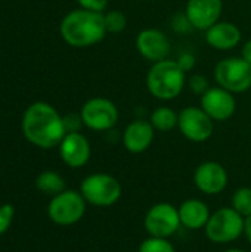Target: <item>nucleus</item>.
Listing matches in <instances>:
<instances>
[{"instance_id": "nucleus-1", "label": "nucleus", "mask_w": 251, "mask_h": 252, "mask_svg": "<svg viewBox=\"0 0 251 252\" xmlns=\"http://www.w3.org/2000/svg\"><path fill=\"white\" fill-rule=\"evenodd\" d=\"M22 133L31 145L43 149L59 146L67 134L62 117L46 102L31 103L25 109L22 117Z\"/></svg>"}, {"instance_id": "nucleus-2", "label": "nucleus", "mask_w": 251, "mask_h": 252, "mask_svg": "<svg viewBox=\"0 0 251 252\" xmlns=\"http://www.w3.org/2000/svg\"><path fill=\"white\" fill-rule=\"evenodd\" d=\"M59 30L64 41L72 47L96 44L107 34L104 13L86 9H77L65 15Z\"/></svg>"}, {"instance_id": "nucleus-3", "label": "nucleus", "mask_w": 251, "mask_h": 252, "mask_svg": "<svg viewBox=\"0 0 251 252\" xmlns=\"http://www.w3.org/2000/svg\"><path fill=\"white\" fill-rule=\"evenodd\" d=\"M186 83V72L176 61L163 59L151 66L146 86L149 93L160 100H172L180 94Z\"/></svg>"}, {"instance_id": "nucleus-4", "label": "nucleus", "mask_w": 251, "mask_h": 252, "mask_svg": "<svg viewBox=\"0 0 251 252\" xmlns=\"http://www.w3.org/2000/svg\"><path fill=\"white\" fill-rule=\"evenodd\" d=\"M244 221L246 219L232 207H223L210 216L204 232L213 244H231L244 235Z\"/></svg>"}, {"instance_id": "nucleus-5", "label": "nucleus", "mask_w": 251, "mask_h": 252, "mask_svg": "<svg viewBox=\"0 0 251 252\" xmlns=\"http://www.w3.org/2000/svg\"><path fill=\"white\" fill-rule=\"evenodd\" d=\"M121 183L111 174L96 173L87 176L80 185V193L87 204L95 207H112L121 198Z\"/></svg>"}, {"instance_id": "nucleus-6", "label": "nucleus", "mask_w": 251, "mask_h": 252, "mask_svg": "<svg viewBox=\"0 0 251 252\" xmlns=\"http://www.w3.org/2000/svg\"><path fill=\"white\" fill-rule=\"evenodd\" d=\"M86 204L87 202L80 192L64 190L50 199L47 214L49 219L58 226H72L83 219Z\"/></svg>"}, {"instance_id": "nucleus-7", "label": "nucleus", "mask_w": 251, "mask_h": 252, "mask_svg": "<svg viewBox=\"0 0 251 252\" xmlns=\"http://www.w3.org/2000/svg\"><path fill=\"white\" fill-rule=\"evenodd\" d=\"M216 81L231 93H243L251 87V63L244 58H226L215 69Z\"/></svg>"}, {"instance_id": "nucleus-8", "label": "nucleus", "mask_w": 251, "mask_h": 252, "mask_svg": "<svg viewBox=\"0 0 251 252\" xmlns=\"http://www.w3.org/2000/svg\"><path fill=\"white\" fill-rule=\"evenodd\" d=\"M143 226L149 236L169 239L182 226L179 208L167 202L155 204L148 210L143 220Z\"/></svg>"}, {"instance_id": "nucleus-9", "label": "nucleus", "mask_w": 251, "mask_h": 252, "mask_svg": "<svg viewBox=\"0 0 251 252\" xmlns=\"http://www.w3.org/2000/svg\"><path fill=\"white\" fill-rule=\"evenodd\" d=\"M80 115L84 126L93 131H108L114 128L118 121V109L115 103L104 97L87 100L83 105Z\"/></svg>"}, {"instance_id": "nucleus-10", "label": "nucleus", "mask_w": 251, "mask_h": 252, "mask_svg": "<svg viewBox=\"0 0 251 252\" xmlns=\"http://www.w3.org/2000/svg\"><path fill=\"white\" fill-rule=\"evenodd\" d=\"M179 130L191 142L203 143L213 134V120L200 108L188 106L179 114Z\"/></svg>"}, {"instance_id": "nucleus-11", "label": "nucleus", "mask_w": 251, "mask_h": 252, "mask_svg": "<svg viewBox=\"0 0 251 252\" xmlns=\"http://www.w3.org/2000/svg\"><path fill=\"white\" fill-rule=\"evenodd\" d=\"M201 109L213 121L229 120L237 109V102L234 94L223 87H210L201 96Z\"/></svg>"}, {"instance_id": "nucleus-12", "label": "nucleus", "mask_w": 251, "mask_h": 252, "mask_svg": "<svg viewBox=\"0 0 251 252\" xmlns=\"http://www.w3.org/2000/svg\"><path fill=\"white\" fill-rule=\"evenodd\" d=\"M229 177L226 168L215 161L203 162L194 173V183L197 189L206 195H219L228 186Z\"/></svg>"}, {"instance_id": "nucleus-13", "label": "nucleus", "mask_w": 251, "mask_h": 252, "mask_svg": "<svg viewBox=\"0 0 251 252\" xmlns=\"http://www.w3.org/2000/svg\"><path fill=\"white\" fill-rule=\"evenodd\" d=\"M136 49L148 61L158 62L166 59L170 53V41L163 31L157 28H146L138 34Z\"/></svg>"}, {"instance_id": "nucleus-14", "label": "nucleus", "mask_w": 251, "mask_h": 252, "mask_svg": "<svg viewBox=\"0 0 251 252\" xmlns=\"http://www.w3.org/2000/svg\"><path fill=\"white\" fill-rule=\"evenodd\" d=\"M59 155L71 168L84 167L90 159V143L81 133H68L59 143Z\"/></svg>"}, {"instance_id": "nucleus-15", "label": "nucleus", "mask_w": 251, "mask_h": 252, "mask_svg": "<svg viewBox=\"0 0 251 252\" xmlns=\"http://www.w3.org/2000/svg\"><path fill=\"white\" fill-rule=\"evenodd\" d=\"M222 9V0H188L185 13L194 28L209 30L212 25L219 22Z\"/></svg>"}, {"instance_id": "nucleus-16", "label": "nucleus", "mask_w": 251, "mask_h": 252, "mask_svg": "<svg viewBox=\"0 0 251 252\" xmlns=\"http://www.w3.org/2000/svg\"><path fill=\"white\" fill-rule=\"evenodd\" d=\"M155 128L151 121L135 120L132 121L123 133V145L132 154L145 152L154 140Z\"/></svg>"}, {"instance_id": "nucleus-17", "label": "nucleus", "mask_w": 251, "mask_h": 252, "mask_svg": "<svg viewBox=\"0 0 251 252\" xmlns=\"http://www.w3.org/2000/svg\"><path fill=\"white\" fill-rule=\"evenodd\" d=\"M241 40L240 28L232 22H216L206 30V41L217 50H231Z\"/></svg>"}, {"instance_id": "nucleus-18", "label": "nucleus", "mask_w": 251, "mask_h": 252, "mask_svg": "<svg viewBox=\"0 0 251 252\" xmlns=\"http://www.w3.org/2000/svg\"><path fill=\"white\" fill-rule=\"evenodd\" d=\"M210 216L212 214L207 204L200 199H188L179 207L180 224L189 230L204 229Z\"/></svg>"}, {"instance_id": "nucleus-19", "label": "nucleus", "mask_w": 251, "mask_h": 252, "mask_svg": "<svg viewBox=\"0 0 251 252\" xmlns=\"http://www.w3.org/2000/svg\"><path fill=\"white\" fill-rule=\"evenodd\" d=\"M36 188L44 193V195H49V196H56L59 193H62L65 189V180L61 174H58L56 171H43L37 176L36 179Z\"/></svg>"}, {"instance_id": "nucleus-20", "label": "nucleus", "mask_w": 251, "mask_h": 252, "mask_svg": "<svg viewBox=\"0 0 251 252\" xmlns=\"http://www.w3.org/2000/svg\"><path fill=\"white\" fill-rule=\"evenodd\" d=\"M178 123L179 115L167 106H160L151 114V124L158 131H172L178 126Z\"/></svg>"}, {"instance_id": "nucleus-21", "label": "nucleus", "mask_w": 251, "mask_h": 252, "mask_svg": "<svg viewBox=\"0 0 251 252\" xmlns=\"http://www.w3.org/2000/svg\"><path fill=\"white\" fill-rule=\"evenodd\" d=\"M232 208L238 211L244 219L251 216V189L241 188L235 190L232 196Z\"/></svg>"}, {"instance_id": "nucleus-22", "label": "nucleus", "mask_w": 251, "mask_h": 252, "mask_svg": "<svg viewBox=\"0 0 251 252\" xmlns=\"http://www.w3.org/2000/svg\"><path fill=\"white\" fill-rule=\"evenodd\" d=\"M138 252H176L169 239L149 236L138 248Z\"/></svg>"}, {"instance_id": "nucleus-23", "label": "nucleus", "mask_w": 251, "mask_h": 252, "mask_svg": "<svg viewBox=\"0 0 251 252\" xmlns=\"http://www.w3.org/2000/svg\"><path fill=\"white\" fill-rule=\"evenodd\" d=\"M104 18L108 32H121L127 25L126 15L120 10H109L108 13L104 15Z\"/></svg>"}, {"instance_id": "nucleus-24", "label": "nucleus", "mask_w": 251, "mask_h": 252, "mask_svg": "<svg viewBox=\"0 0 251 252\" xmlns=\"http://www.w3.org/2000/svg\"><path fill=\"white\" fill-rule=\"evenodd\" d=\"M15 217V208L10 204H3L0 205V236L4 235Z\"/></svg>"}, {"instance_id": "nucleus-25", "label": "nucleus", "mask_w": 251, "mask_h": 252, "mask_svg": "<svg viewBox=\"0 0 251 252\" xmlns=\"http://www.w3.org/2000/svg\"><path fill=\"white\" fill-rule=\"evenodd\" d=\"M64 120V127H65V133H80V128L84 126L81 115L78 114H68L65 117H62Z\"/></svg>"}, {"instance_id": "nucleus-26", "label": "nucleus", "mask_w": 251, "mask_h": 252, "mask_svg": "<svg viewBox=\"0 0 251 252\" xmlns=\"http://www.w3.org/2000/svg\"><path fill=\"white\" fill-rule=\"evenodd\" d=\"M189 87L195 94H201V96L210 89L209 87V80L201 74H194L189 78Z\"/></svg>"}, {"instance_id": "nucleus-27", "label": "nucleus", "mask_w": 251, "mask_h": 252, "mask_svg": "<svg viewBox=\"0 0 251 252\" xmlns=\"http://www.w3.org/2000/svg\"><path fill=\"white\" fill-rule=\"evenodd\" d=\"M81 9L92 10V12H104L108 6V0H78Z\"/></svg>"}, {"instance_id": "nucleus-28", "label": "nucleus", "mask_w": 251, "mask_h": 252, "mask_svg": "<svg viewBox=\"0 0 251 252\" xmlns=\"http://www.w3.org/2000/svg\"><path fill=\"white\" fill-rule=\"evenodd\" d=\"M172 27H173L175 31H179V32H186L191 28H194L192 24H191V21L188 19L186 13L185 15H176L173 18V21H172Z\"/></svg>"}, {"instance_id": "nucleus-29", "label": "nucleus", "mask_w": 251, "mask_h": 252, "mask_svg": "<svg viewBox=\"0 0 251 252\" xmlns=\"http://www.w3.org/2000/svg\"><path fill=\"white\" fill-rule=\"evenodd\" d=\"M176 62L179 63V66H180L185 72H188V71H191V69L195 66V56H194L192 53H182Z\"/></svg>"}, {"instance_id": "nucleus-30", "label": "nucleus", "mask_w": 251, "mask_h": 252, "mask_svg": "<svg viewBox=\"0 0 251 252\" xmlns=\"http://www.w3.org/2000/svg\"><path fill=\"white\" fill-rule=\"evenodd\" d=\"M241 58H244L247 62H250L251 63V40L250 41H247V43L244 44V47H243V52H241Z\"/></svg>"}, {"instance_id": "nucleus-31", "label": "nucleus", "mask_w": 251, "mask_h": 252, "mask_svg": "<svg viewBox=\"0 0 251 252\" xmlns=\"http://www.w3.org/2000/svg\"><path fill=\"white\" fill-rule=\"evenodd\" d=\"M244 235L247 236L249 242L251 244V216L250 217H246V221H244Z\"/></svg>"}, {"instance_id": "nucleus-32", "label": "nucleus", "mask_w": 251, "mask_h": 252, "mask_svg": "<svg viewBox=\"0 0 251 252\" xmlns=\"http://www.w3.org/2000/svg\"><path fill=\"white\" fill-rule=\"evenodd\" d=\"M223 252H247V251L240 250V248H229V250H226V251H223Z\"/></svg>"}]
</instances>
